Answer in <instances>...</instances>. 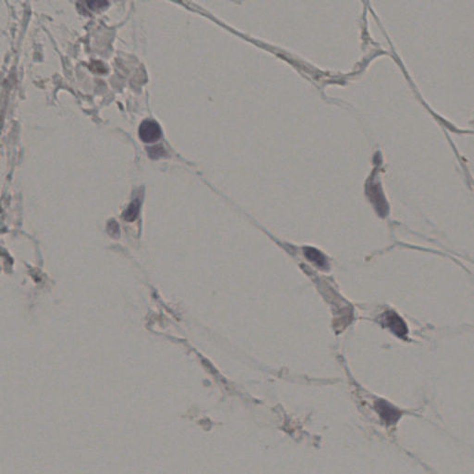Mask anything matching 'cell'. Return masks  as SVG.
Instances as JSON below:
<instances>
[{"label": "cell", "instance_id": "2", "mask_svg": "<svg viewBox=\"0 0 474 474\" xmlns=\"http://www.w3.org/2000/svg\"><path fill=\"white\" fill-rule=\"evenodd\" d=\"M383 321L385 322V325L390 328V330L400 337H405L408 333L407 324L402 320L401 317L396 314L395 311H388L384 315Z\"/></svg>", "mask_w": 474, "mask_h": 474}, {"label": "cell", "instance_id": "5", "mask_svg": "<svg viewBox=\"0 0 474 474\" xmlns=\"http://www.w3.org/2000/svg\"><path fill=\"white\" fill-rule=\"evenodd\" d=\"M140 206H141L140 200L135 199V200L133 201L123 214V218L125 219V220L134 221L135 219H137L138 214H139Z\"/></svg>", "mask_w": 474, "mask_h": 474}, {"label": "cell", "instance_id": "6", "mask_svg": "<svg viewBox=\"0 0 474 474\" xmlns=\"http://www.w3.org/2000/svg\"><path fill=\"white\" fill-rule=\"evenodd\" d=\"M147 152L150 158L158 159L166 156V150L162 146H154L147 148Z\"/></svg>", "mask_w": 474, "mask_h": 474}, {"label": "cell", "instance_id": "8", "mask_svg": "<svg viewBox=\"0 0 474 474\" xmlns=\"http://www.w3.org/2000/svg\"><path fill=\"white\" fill-rule=\"evenodd\" d=\"M109 231L110 235L112 236H119L120 235V228L119 225L115 221H111L109 224Z\"/></svg>", "mask_w": 474, "mask_h": 474}, {"label": "cell", "instance_id": "7", "mask_svg": "<svg viewBox=\"0 0 474 474\" xmlns=\"http://www.w3.org/2000/svg\"><path fill=\"white\" fill-rule=\"evenodd\" d=\"M87 5L92 10H100L108 6V0H86Z\"/></svg>", "mask_w": 474, "mask_h": 474}, {"label": "cell", "instance_id": "4", "mask_svg": "<svg viewBox=\"0 0 474 474\" xmlns=\"http://www.w3.org/2000/svg\"><path fill=\"white\" fill-rule=\"evenodd\" d=\"M305 254L310 262H315L318 266L323 267L326 265V259L319 250L312 249V248H308L305 250Z\"/></svg>", "mask_w": 474, "mask_h": 474}, {"label": "cell", "instance_id": "3", "mask_svg": "<svg viewBox=\"0 0 474 474\" xmlns=\"http://www.w3.org/2000/svg\"><path fill=\"white\" fill-rule=\"evenodd\" d=\"M375 408H376L377 412L380 414V417L387 424L395 423V421H397L401 416L400 411L397 408L393 407L392 405H390L389 403L384 400H378L375 403Z\"/></svg>", "mask_w": 474, "mask_h": 474}, {"label": "cell", "instance_id": "1", "mask_svg": "<svg viewBox=\"0 0 474 474\" xmlns=\"http://www.w3.org/2000/svg\"><path fill=\"white\" fill-rule=\"evenodd\" d=\"M139 136L145 143H155L161 137L160 126L155 121H145L140 125Z\"/></svg>", "mask_w": 474, "mask_h": 474}]
</instances>
